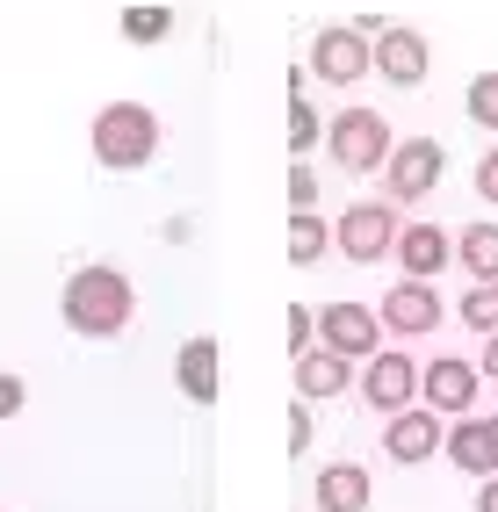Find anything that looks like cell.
Returning a JSON list of instances; mask_svg holds the SVG:
<instances>
[{
  "label": "cell",
  "instance_id": "6da1fadb",
  "mask_svg": "<svg viewBox=\"0 0 498 512\" xmlns=\"http://www.w3.org/2000/svg\"><path fill=\"white\" fill-rule=\"evenodd\" d=\"M130 311H138V289H130L123 267H80L58 296L65 332H80V339H116L130 325Z\"/></svg>",
  "mask_w": 498,
  "mask_h": 512
},
{
  "label": "cell",
  "instance_id": "7a4b0ae2",
  "mask_svg": "<svg viewBox=\"0 0 498 512\" xmlns=\"http://www.w3.org/2000/svg\"><path fill=\"white\" fill-rule=\"evenodd\" d=\"M87 145H94V159H102L109 174H138V166L159 159V116L145 101H109V109H94Z\"/></svg>",
  "mask_w": 498,
  "mask_h": 512
},
{
  "label": "cell",
  "instance_id": "3957f363",
  "mask_svg": "<svg viewBox=\"0 0 498 512\" xmlns=\"http://www.w3.org/2000/svg\"><path fill=\"white\" fill-rule=\"evenodd\" d=\"M390 123L376 116V109H340L325 123V152H332V166H347V174H376V166L390 159Z\"/></svg>",
  "mask_w": 498,
  "mask_h": 512
},
{
  "label": "cell",
  "instance_id": "277c9868",
  "mask_svg": "<svg viewBox=\"0 0 498 512\" xmlns=\"http://www.w3.org/2000/svg\"><path fill=\"white\" fill-rule=\"evenodd\" d=\"M376 51V29H361V22H325L318 37H311V73L325 87H354V80H369V58Z\"/></svg>",
  "mask_w": 498,
  "mask_h": 512
},
{
  "label": "cell",
  "instance_id": "5b68a950",
  "mask_svg": "<svg viewBox=\"0 0 498 512\" xmlns=\"http://www.w3.org/2000/svg\"><path fill=\"white\" fill-rule=\"evenodd\" d=\"M397 202H354V210H340V224H332V246H340L354 267H376L390 246H397Z\"/></svg>",
  "mask_w": 498,
  "mask_h": 512
},
{
  "label": "cell",
  "instance_id": "8992f818",
  "mask_svg": "<svg viewBox=\"0 0 498 512\" xmlns=\"http://www.w3.org/2000/svg\"><path fill=\"white\" fill-rule=\"evenodd\" d=\"M441 174H448V152H441L434 138H397L390 159H383V188H390V202H426V195L441 188Z\"/></svg>",
  "mask_w": 498,
  "mask_h": 512
},
{
  "label": "cell",
  "instance_id": "52a82bcc",
  "mask_svg": "<svg viewBox=\"0 0 498 512\" xmlns=\"http://www.w3.org/2000/svg\"><path fill=\"white\" fill-rule=\"evenodd\" d=\"M318 347L361 368V361L383 354V318L369 311V303H325L318 311Z\"/></svg>",
  "mask_w": 498,
  "mask_h": 512
},
{
  "label": "cell",
  "instance_id": "ba28073f",
  "mask_svg": "<svg viewBox=\"0 0 498 512\" xmlns=\"http://www.w3.org/2000/svg\"><path fill=\"white\" fill-rule=\"evenodd\" d=\"M477 390H484V368L477 361L441 354V361L419 368V404H426V412H441V419H470L477 412Z\"/></svg>",
  "mask_w": 498,
  "mask_h": 512
},
{
  "label": "cell",
  "instance_id": "9c48e42d",
  "mask_svg": "<svg viewBox=\"0 0 498 512\" xmlns=\"http://www.w3.org/2000/svg\"><path fill=\"white\" fill-rule=\"evenodd\" d=\"M361 397H369V412L397 419L405 404H419V361L405 347H383L376 361H361Z\"/></svg>",
  "mask_w": 498,
  "mask_h": 512
},
{
  "label": "cell",
  "instance_id": "30bf717a",
  "mask_svg": "<svg viewBox=\"0 0 498 512\" xmlns=\"http://www.w3.org/2000/svg\"><path fill=\"white\" fill-rule=\"evenodd\" d=\"M376 318H383V332H390V339H426V332L448 318V303H441V289H434V282H405V275H397V282H390V296L376 303Z\"/></svg>",
  "mask_w": 498,
  "mask_h": 512
},
{
  "label": "cell",
  "instance_id": "8fae6325",
  "mask_svg": "<svg viewBox=\"0 0 498 512\" xmlns=\"http://www.w3.org/2000/svg\"><path fill=\"white\" fill-rule=\"evenodd\" d=\"M369 58H376V73H383L390 87H426V73H434V44H426L412 22H383Z\"/></svg>",
  "mask_w": 498,
  "mask_h": 512
},
{
  "label": "cell",
  "instance_id": "7c38bea8",
  "mask_svg": "<svg viewBox=\"0 0 498 512\" xmlns=\"http://www.w3.org/2000/svg\"><path fill=\"white\" fill-rule=\"evenodd\" d=\"M448 440V419L426 412V404H405L397 419H383V455L390 462H434Z\"/></svg>",
  "mask_w": 498,
  "mask_h": 512
},
{
  "label": "cell",
  "instance_id": "4fadbf2b",
  "mask_svg": "<svg viewBox=\"0 0 498 512\" xmlns=\"http://www.w3.org/2000/svg\"><path fill=\"white\" fill-rule=\"evenodd\" d=\"M441 455H448L455 469H470L477 484H484V476H498V412L448 419V440H441Z\"/></svg>",
  "mask_w": 498,
  "mask_h": 512
},
{
  "label": "cell",
  "instance_id": "5bb4252c",
  "mask_svg": "<svg viewBox=\"0 0 498 512\" xmlns=\"http://www.w3.org/2000/svg\"><path fill=\"white\" fill-rule=\"evenodd\" d=\"M390 260L405 267V282H434L441 267H455V231H441V224H405V231H397V246H390Z\"/></svg>",
  "mask_w": 498,
  "mask_h": 512
},
{
  "label": "cell",
  "instance_id": "9a60e30c",
  "mask_svg": "<svg viewBox=\"0 0 498 512\" xmlns=\"http://www.w3.org/2000/svg\"><path fill=\"white\" fill-rule=\"evenodd\" d=\"M340 390H354V361L325 354V347L296 354V397H304V404H325V397H340Z\"/></svg>",
  "mask_w": 498,
  "mask_h": 512
},
{
  "label": "cell",
  "instance_id": "2e32d148",
  "mask_svg": "<svg viewBox=\"0 0 498 512\" xmlns=\"http://www.w3.org/2000/svg\"><path fill=\"white\" fill-rule=\"evenodd\" d=\"M369 469L361 462H325L318 469V512H369Z\"/></svg>",
  "mask_w": 498,
  "mask_h": 512
},
{
  "label": "cell",
  "instance_id": "e0dca14e",
  "mask_svg": "<svg viewBox=\"0 0 498 512\" xmlns=\"http://www.w3.org/2000/svg\"><path fill=\"white\" fill-rule=\"evenodd\" d=\"M174 383L188 404H217V339H188L174 354Z\"/></svg>",
  "mask_w": 498,
  "mask_h": 512
},
{
  "label": "cell",
  "instance_id": "ac0fdd59",
  "mask_svg": "<svg viewBox=\"0 0 498 512\" xmlns=\"http://www.w3.org/2000/svg\"><path fill=\"white\" fill-rule=\"evenodd\" d=\"M455 267L470 282H498V224H470V231H455Z\"/></svg>",
  "mask_w": 498,
  "mask_h": 512
},
{
  "label": "cell",
  "instance_id": "d6986e66",
  "mask_svg": "<svg viewBox=\"0 0 498 512\" xmlns=\"http://www.w3.org/2000/svg\"><path fill=\"white\" fill-rule=\"evenodd\" d=\"M332 253V224L318 210H289V267H318Z\"/></svg>",
  "mask_w": 498,
  "mask_h": 512
},
{
  "label": "cell",
  "instance_id": "ffe728a7",
  "mask_svg": "<svg viewBox=\"0 0 498 512\" xmlns=\"http://www.w3.org/2000/svg\"><path fill=\"white\" fill-rule=\"evenodd\" d=\"M318 138H325V123H318L311 94H304V65H296V73H289V152H296V159H311Z\"/></svg>",
  "mask_w": 498,
  "mask_h": 512
},
{
  "label": "cell",
  "instance_id": "44dd1931",
  "mask_svg": "<svg viewBox=\"0 0 498 512\" xmlns=\"http://www.w3.org/2000/svg\"><path fill=\"white\" fill-rule=\"evenodd\" d=\"M123 44H166L174 37V8H159V0H145V8H123Z\"/></svg>",
  "mask_w": 498,
  "mask_h": 512
},
{
  "label": "cell",
  "instance_id": "7402d4cb",
  "mask_svg": "<svg viewBox=\"0 0 498 512\" xmlns=\"http://www.w3.org/2000/svg\"><path fill=\"white\" fill-rule=\"evenodd\" d=\"M455 318L470 325V332H484V339H491V332H498V282H470V296L455 303Z\"/></svg>",
  "mask_w": 498,
  "mask_h": 512
},
{
  "label": "cell",
  "instance_id": "603a6c76",
  "mask_svg": "<svg viewBox=\"0 0 498 512\" xmlns=\"http://www.w3.org/2000/svg\"><path fill=\"white\" fill-rule=\"evenodd\" d=\"M462 109H470L477 130H498V73H477L470 94H462Z\"/></svg>",
  "mask_w": 498,
  "mask_h": 512
},
{
  "label": "cell",
  "instance_id": "cb8c5ba5",
  "mask_svg": "<svg viewBox=\"0 0 498 512\" xmlns=\"http://www.w3.org/2000/svg\"><path fill=\"white\" fill-rule=\"evenodd\" d=\"M282 325H289V354H311V347H318V318H311V303H289V318H282Z\"/></svg>",
  "mask_w": 498,
  "mask_h": 512
},
{
  "label": "cell",
  "instance_id": "d4e9b609",
  "mask_svg": "<svg viewBox=\"0 0 498 512\" xmlns=\"http://www.w3.org/2000/svg\"><path fill=\"white\" fill-rule=\"evenodd\" d=\"M289 210H318V174H311V159L289 166Z\"/></svg>",
  "mask_w": 498,
  "mask_h": 512
},
{
  "label": "cell",
  "instance_id": "484cf974",
  "mask_svg": "<svg viewBox=\"0 0 498 512\" xmlns=\"http://www.w3.org/2000/svg\"><path fill=\"white\" fill-rule=\"evenodd\" d=\"M289 455H311V404H289Z\"/></svg>",
  "mask_w": 498,
  "mask_h": 512
},
{
  "label": "cell",
  "instance_id": "4316f807",
  "mask_svg": "<svg viewBox=\"0 0 498 512\" xmlns=\"http://www.w3.org/2000/svg\"><path fill=\"white\" fill-rule=\"evenodd\" d=\"M22 404H29V383H22V375H8V368H0V419H15Z\"/></svg>",
  "mask_w": 498,
  "mask_h": 512
},
{
  "label": "cell",
  "instance_id": "83f0119b",
  "mask_svg": "<svg viewBox=\"0 0 498 512\" xmlns=\"http://www.w3.org/2000/svg\"><path fill=\"white\" fill-rule=\"evenodd\" d=\"M477 195H484L491 210H498V145H491V152L477 159Z\"/></svg>",
  "mask_w": 498,
  "mask_h": 512
},
{
  "label": "cell",
  "instance_id": "f1b7e54d",
  "mask_svg": "<svg viewBox=\"0 0 498 512\" xmlns=\"http://www.w3.org/2000/svg\"><path fill=\"white\" fill-rule=\"evenodd\" d=\"M484 383H498V332L484 339Z\"/></svg>",
  "mask_w": 498,
  "mask_h": 512
},
{
  "label": "cell",
  "instance_id": "f546056e",
  "mask_svg": "<svg viewBox=\"0 0 498 512\" xmlns=\"http://www.w3.org/2000/svg\"><path fill=\"white\" fill-rule=\"evenodd\" d=\"M477 512H498V476H484V491H477Z\"/></svg>",
  "mask_w": 498,
  "mask_h": 512
}]
</instances>
